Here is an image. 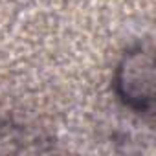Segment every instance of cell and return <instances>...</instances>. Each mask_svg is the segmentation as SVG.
Instances as JSON below:
<instances>
[{
	"mask_svg": "<svg viewBox=\"0 0 156 156\" xmlns=\"http://www.w3.org/2000/svg\"><path fill=\"white\" fill-rule=\"evenodd\" d=\"M149 66H151V61L147 62V66L143 64V51H136L121 66L119 85L123 88V96L129 101H136L138 105H141V99H149L151 98V94L147 90H143V85L151 88V75L143 77V73H141Z\"/></svg>",
	"mask_w": 156,
	"mask_h": 156,
	"instance_id": "obj_1",
	"label": "cell"
}]
</instances>
